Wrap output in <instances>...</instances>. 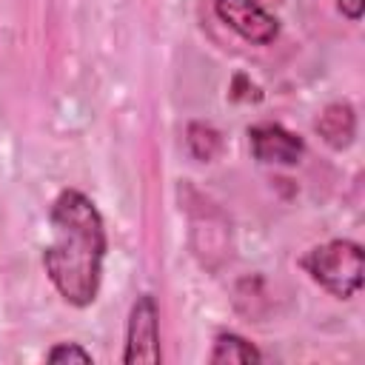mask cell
I'll return each mask as SVG.
<instances>
[{
	"mask_svg": "<svg viewBox=\"0 0 365 365\" xmlns=\"http://www.w3.org/2000/svg\"><path fill=\"white\" fill-rule=\"evenodd\" d=\"M214 11L228 29L257 46H268L279 31L277 20L257 0H214Z\"/></svg>",
	"mask_w": 365,
	"mask_h": 365,
	"instance_id": "277c9868",
	"label": "cell"
},
{
	"mask_svg": "<svg viewBox=\"0 0 365 365\" xmlns=\"http://www.w3.org/2000/svg\"><path fill=\"white\" fill-rule=\"evenodd\" d=\"M185 143H188V151L197 157V160H214L220 145H222V137L214 125H205V123H191L188 131H185Z\"/></svg>",
	"mask_w": 365,
	"mask_h": 365,
	"instance_id": "ba28073f",
	"label": "cell"
},
{
	"mask_svg": "<svg viewBox=\"0 0 365 365\" xmlns=\"http://www.w3.org/2000/svg\"><path fill=\"white\" fill-rule=\"evenodd\" d=\"M248 137H251V151L259 163L294 165L305 151L302 140L294 131L282 128L279 123H257L248 128Z\"/></svg>",
	"mask_w": 365,
	"mask_h": 365,
	"instance_id": "5b68a950",
	"label": "cell"
},
{
	"mask_svg": "<svg viewBox=\"0 0 365 365\" xmlns=\"http://www.w3.org/2000/svg\"><path fill=\"white\" fill-rule=\"evenodd\" d=\"M46 359L54 362V365H60V362H83V365L94 362L91 354H88L86 348H80L77 342H60V345H54V348L46 354Z\"/></svg>",
	"mask_w": 365,
	"mask_h": 365,
	"instance_id": "9c48e42d",
	"label": "cell"
},
{
	"mask_svg": "<svg viewBox=\"0 0 365 365\" xmlns=\"http://www.w3.org/2000/svg\"><path fill=\"white\" fill-rule=\"evenodd\" d=\"M51 242L43 251V265L54 288L68 305L86 308L97 299L106 259V225L97 205L77 188L57 194L51 214Z\"/></svg>",
	"mask_w": 365,
	"mask_h": 365,
	"instance_id": "6da1fadb",
	"label": "cell"
},
{
	"mask_svg": "<svg viewBox=\"0 0 365 365\" xmlns=\"http://www.w3.org/2000/svg\"><path fill=\"white\" fill-rule=\"evenodd\" d=\"M336 6L348 20H359L365 11V0H336Z\"/></svg>",
	"mask_w": 365,
	"mask_h": 365,
	"instance_id": "8fae6325",
	"label": "cell"
},
{
	"mask_svg": "<svg viewBox=\"0 0 365 365\" xmlns=\"http://www.w3.org/2000/svg\"><path fill=\"white\" fill-rule=\"evenodd\" d=\"M299 265L311 274L314 282H319L336 299H351L362 288L365 257H362V245L359 242L331 240L325 245L311 248L299 259Z\"/></svg>",
	"mask_w": 365,
	"mask_h": 365,
	"instance_id": "7a4b0ae2",
	"label": "cell"
},
{
	"mask_svg": "<svg viewBox=\"0 0 365 365\" xmlns=\"http://www.w3.org/2000/svg\"><path fill=\"white\" fill-rule=\"evenodd\" d=\"M231 100H237V103H259L262 100V91H259V86L257 83H251L245 74H234V80H231Z\"/></svg>",
	"mask_w": 365,
	"mask_h": 365,
	"instance_id": "30bf717a",
	"label": "cell"
},
{
	"mask_svg": "<svg viewBox=\"0 0 365 365\" xmlns=\"http://www.w3.org/2000/svg\"><path fill=\"white\" fill-rule=\"evenodd\" d=\"M314 128L331 148H348L356 134V114L348 103H331L317 117Z\"/></svg>",
	"mask_w": 365,
	"mask_h": 365,
	"instance_id": "8992f818",
	"label": "cell"
},
{
	"mask_svg": "<svg viewBox=\"0 0 365 365\" xmlns=\"http://www.w3.org/2000/svg\"><path fill=\"white\" fill-rule=\"evenodd\" d=\"M208 359L211 365H245V362H262V354L240 334H217Z\"/></svg>",
	"mask_w": 365,
	"mask_h": 365,
	"instance_id": "52a82bcc",
	"label": "cell"
},
{
	"mask_svg": "<svg viewBox=\"0 0 365 365\" xmlns=\"http://www.w3.org/2000/svg\"><path fill=\"white\" fill-rule=\"evenodd\" d=\"M157 302L151 294L137 297L128 314V331H125V351L123 362L125 365H157L160 362V319H157Z\"/></svg>",
	"mask_w": 365,
	"mask_h": 365,
	"instance_id": "3957f363",
	"label": "cell"
}]
</instances>
